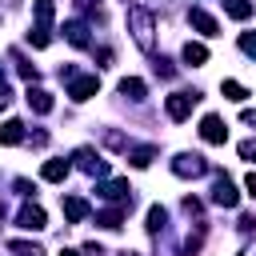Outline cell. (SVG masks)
<instances>
[{
  "instance_id": "6da1fadb",
  "label": "cell",
  "mask_w": 256,
  "mask_h": 256,
  "mask_svg": "<svg viewBox=\"0 0 256 256\" xmlns=\"http://www.w3.org/2000/svg\"><path fill=\"white\" fill-rule=\"evenodd\" d=\"M128 32H132V40L140 44V52H156V40H152V12H148V8H140V4L128 8Z\"/></svg>"
},
{
  "instance_id": "7a4b0ae2",
  "label": "cell",
  "mask_w": 256,
  "mask_h": 256,
  "mask_svg": "<svg viewBox=\"0 0 256 256\" xmlns=\"http://www.w3.org/2000/svg\"><path fill=\"white\" fill-rule=\"evenodd\" d=\"M196 100H200L196 92H172V96L164 100V108H168V116H172V120H188V116H192V108H196Z\"/></svg>"
},
{
  "instance_id": "3957f363",
  "label": "cell",
  "mask_w": 256,
  "mask_h": 256,
  "mask_svg": "<svg viewBox=\"0 0 256 256\" xmlns=\"http://www.w3.org/2000/svg\"><path fill=\"white\" fill-rule=\"evenodd\" d=\"M172 172H176V176H204V172H208V164H204V156H196V152H192V156H188V152H180V156L172 160Z\"/></svg>"
},
{
  "instance_id": "277c9868",
  "label": "cell",
  "mask_w": 256,
  "mask_h": 256,
  "mask_svg": "<svg viewBox=\"0 0 256 256\" xmlns=\"http://www.w3.org/2000/svg\"><path fill=\"white\" fill-rule=\"evenodd\" d=\"M96 196H100V200H112V204H132V188H128V180H108V184L96 188Z\"/></svg>"
},
{
  "instance_id": "5b68a950",
  "label": "cell",
  "mask_w": 256,
  "mask_h": 256,
  "mask_svg": "<svg viewBox=\"0 0 256 256\" xmlns=\"http://www.w3.org/2000/svg\"><path fill=\"white\" fill-rule=\"evenodd\" d=\"M212 200H216L220 208H236V200H240L236 184H232V180H228L224 172H220V176H216V184H212Z\"/></svg>"
},
{
  "instance_id": "8992f818",
  "label": "cell",
  "mask_w": 256,
  "mask_h": 256,
  "mask_svg": "<svg viewBox=\"0 0 256 256\" xmlns=\"http://www.w3.org/2000/svg\"><path fill=\"white\" fill-rule=\"evenodd\" d=\"M16 224H20V228H28V232H40V228L48 224V216H44V208H40V204H24V208L16 212Z\"/></svg>"
},
{
  "instance_id": "52a82bcc",
  "label": "cell",
  "mask_w": 256,
  "mask_h": 256,
  "mask_svg": "<svg viewBox=\"0 0 256 256\" xmlns=\"http://www.w3.org/2000/svg\"><path fill=\"white\" fill-rule=\"evenodd\" d=\"M96 92H100V80H96V76H76V80L68 84V96H72V100H92Z\"/></svg>"
},
{
  "instance_id": "ba28073f",
  "label": "cell",
  "mask_w": 256,
  "mask_h": 256,
  "mask_svg": "<svg viewBox=\"0 0 256 256\" xmlns=\"http://www.w3.org/2000/svg\"><path fill=\"white\" fill-rule=\"evenodd\" d=\"M200 136H204L208 144H224V140H228V128H224L220 116H204V120H200Z\"/></svg>"
},
{
  "instance_id": "9c48e42d",
  "label": "cell",
  "mask_w": 256,
  "mask_h": 256,
  "mask_svg": "<svg viewBox=\"0 0 256 256\" xmlns=\"http://www.w3.org/2000/svg\"><path fill=\"white\" fill-rule=\"evenodd\" d=\"M72 160H76L84 172H92V176H104V172H108V164H104L92 148H76V152H72Z\"/></svg>"
},
{
  "instance_id": "30bf717a",
  "label": "cell",
  "mask_w": 256,
  "mask_h": 256,
  "mask_svg": "<svg viewBox=\"0 0 256 256\" xmlns=\"http://www.w3.org/2000/svg\"><path fill=\"white\" fill-rule=\"evenodd\" d=\"M188 24H192V28H200L204 36H216V28H220V24H216L204 8H192V12H188Z\"/></svg>"
},
{
  "instance_id": "8fae6325",
  "label": "cell",
  "mask_w": 256,
  "mask_h": 256,
  "mask_svg": "<svg viewBox=\"0 0 256 256\" xmlns=\"http://www.w3.org/2000/svg\"><path fill=\"white\" fill-rule=\"evenodd\" d=\"M64 216H68L72 224L88 220V200H80V196H64Z\"/></svg>"
},
{
  "instance_id": "7c38bea8",
  "label": "cell",
  "mask_w": 256,
  "mask_h": 256,
  "mask_svg": "<svg viewBox=\"0 0 256 256\" xmlns=\"http://www.w3.org/2000/svg\"><path fill=\"white\" fill-rule=\"evenodd\" d=\"M64 36H68V44H76V48H88V44H92V40H88V28H84L80 20L64 24Z\"/></svg>"
},
{
  "instance_id": "4fadbf2b",
  "label": "cell",
  "mask_w": 256,
  "mask_h": 256,
  "mask_svg": "<svg viewBox=\"0 0 256 256\" xmlns=\"http://www.w3.org/2000/svg\"><path fill=\"white\" fill-rule=\"evenodd\" d=\"M28 108H32V112H40V116H44V112H52V96H48L44 88H28Z\"/></svg>"
},
{
  "instance_id": "5bb4252c",
  "label": "cell",
  "mask_w": 256,
  "mask_h": 256,
  "mask_svg": "<svg viewBox=\"0 0 256 256\" xmlns=\"http://www.w3.org/2000/svg\"><path fill=\"white\" fill-rule=\"evenodd\" d=\"M68 172H72V164H68V160H48V164L40 168V176H44V180H52V184H56V180H64Z\"/></svg>"
},
{
  "instance_id": "9a60e30c",
  "label": "cell",
  "mask_w": 256,
  "mask_h": 256,
  "mask_svg": "<svg viewBox=\"0 0 256 256\" xmlns=\"http://www.w3.org/2000/svg\"><path fill=\"white\" fill-rule=\"evenodd\" d=\"M144 80H136V76H124L120 80V96H128V100H144Z\"/></svg>"
},
{
  "instance_id": "2e32d148",
  "label": "cell",
  "mask_w": 256,
  "mask_h": 256,
  "mask_svg": "<svg viewBox=\"0 0 256 256\" xmlns=\"http://www.w3.org/2000/svg\"><path fill=\"white\" fill-rule=\"evenodd\" d=\"M180 56H184V64H192V68H196V64H204V60H208V48H204V44H192V40H188Z\"/></svg>"
},
{
  "instance_id": "e0dca14e",
  "label": "cell",
  "mask_w": 256,
  "mask_h": 256,
  "mask_svg": "<svg viewBox=\"0 0 256 256\" xmlns=\"http://www.w3.org/2000/svg\"><path fill=\"white\" fill-rule=\"evenodd\" d=\"M128 160H132V168H148V164L156 160V148H152V144H144V148H132V152H128Z\"/></svg>"
},
{
  "instance_id": "ac0fdd59",
  "label": "cell",
  "mask_w": 256,
  "mask_h": 256,
  "mask_svg": "<svg viewBox=\"0 0 256 256\" xmlns=\"http://www.w3.org/2000/svg\"><path fill=\"white\" fill-rule=\"evenodd\" d=\"M96 224H100V228H120V224H124V204H116V208L100 212V216H96Z\"/></svg>"
},
{
  "instance_id": "d6986e66",
  "label": "cell",
  "mask_w": 256,
  "mask_h": 256,
  "mask_svg": "<svg viewBox=\"0 0 256 256\" xmlns=\"http://www.w3.org/2000/svg\"><path fill=\"white\" fill-rule=\"evenodd\" d=\"M20 140H24V124L20 120H8L0 128V144H20Z\"/></svg>"
},
{
  "instance_id": "ffe728a7",
  "label": "cell",
  "mask_w": 256,
  "mask_h": 256,
  "mask_svg": "<svg viewBox=\"0 0 256 256\" xmlns=\"http://www.w3.org/2000/svg\"><path fill=\"white\" fill-rule=\"evenodd\" d=\"M224 12L232 20H248L252 16V0H224Z\"/></svg>"
},
{
  "instance_id": "44dd1931",
  "label": "cell",
  "mask_w": 256,
  "mask_h": 256,
  "mask_svg": "<svg viewBox=\"0 0 256 256\" xmlns=\"http://www.w3.org/2000/svg\"><path fill=\"white\" fill-rule=\"evenodd\" d=\"M28 44H32V48H48V44H52V28H48V24H36V28L28 32Z\"/></svg>"
},
{
  "instance_id": "7402d4cb",
  "label": "cell",
  "mask_w": 256,
  "mask_h": 256,
  "mask_svg": "<svg viewBox=\"0 0 256 256\" xmlns=\"http://www.w3.org/2000/svg\"><path fill=\"white\" fill-rule=\"evenodd\" d=\"M8 252H16V256H44V248L28 244V240H8Z\"/></svg>"
},
{
  "instance_id": "603a6c76",
  "label": "cell",
  "mask_w": 256,
  "mask_h": 256,
  "mask_svg": "<svg viewBox=\"0 0 256 256\" xmlns=\"http://www.w3.org/2000/svg\"><path fill=\"white\" fill-rule=\"evenodd\" d=\"M220 92H224L228 100H236V104H240V100H248V92H244V84H236V80H224V84H220Z\"/></svg>"
},
{
  "instance_id": "cb8c5ba5",
  "label": "cell",
  "mask_w": 256,
  "mask_h": 256,
  "mask_svg": "<svg viewBox=\"0 0 256 256\" xmlns=\"http://www.w3.org/2000/svg\"><path fill=\"white\" fill-rule=\"evenodd\" d=\"M164 220H168V212H164L160 204H152V208H148V232H160Z\"/></svg>"
},
{
  "instance_id": "d4e9b609",
  "label": "cell",
  "mask_w": 256,
  "mask_h": 256,
  "mask_svg": "<svg viewBox=\"0 0 256 256\" xmlns=\"http://www.w3.org/2000/svg\"><path fill=\"white\" fill-rule=\"evenodd\" d=\"M52 12H56L52 0H36V24H52Z\"/></svg>"
},
{
  "instance_id": "484cf974",
  "label": "cell",
  "mask_w": 256,
  "mask_h": 256,
  "mask_svg": "<svg viewBox=\"0 0 256 256\" xmlns=\"http://www.w3.org/2000/svg\"><path fill=\"white\" fill-rule=\"evenodd\" d=\"M240 48H244L248 56H256V32H244V36H240Z\"/></svg>"
},
{
  "instance_id": "4316f807",
  "label": "cell",
  "mask_w": 256,
  "mask_h": 256,
  "mask_svg": "<svg viewBox=\"0 0 256 256\" xmlns=\"http://www.w3.org/2000/svg\"><path fill=\"white\" fill-rule=\"evenodd\" d=\"M8 104H12V88H8V80L0 76V112H4Z\"/></svg>"
},
{
  "instance_id": "83f0119b",
  "label": "cell",
  "mask_w": 256,
  "mask_h": 256,
  "mask_svg": "<svg viewBox=\"0 0 256 256\" xmlns=\"http://www.w3.org/2000/svg\"><path fill=\"white\" fill-rule=\"evenodd\" d=\"M240 156H244V160H256V140H244V144H240Z\"/></svg>"
},
{
  "instance_id": "f1b7e54d",
  "label": "cell",
  "mask_w": 256,
  "mask_h": 256,
  "mask_svg": "<svg viewBox=\"0 0 256 256\" xmlns=\"http://www.w3.org/2000/svg\"><path fill=\"white\" fill-rule=\"evenodd\" d=\"M156 72H160V76H172V72H176V68H172V64H168V60H164V56H160V60H156Z\"/></svg>"
},
{
  "instance_id": "f546056e",
  "label": "cell",
  "mask_w": 256,
  "mask_h": 256,
  "mask_svg": "<svg viewBox=\"0 0 256 256\" xmlns=\"http://www.w3.org/2000/svg\"><path fill=\"white\" fill-rule=\"evenodd\" d=\"M244 188H248V196H256V172H248V176H244Z\"/></svg>"
},
{
  "instance_id": "4dcf8cb0",
  "label": "cell",
  "mask_w": 256,
  "mask_h": 256,
  "mask_svg": "<svg viewBox=\"0 0 256 256\" xmlns=\"http://www.w3.org/2000/svg\"><path fill=\"white\" fill-rule=\"evenodd\" d=\"M240 120H244V124H252V128H256V108H244V112H240Z\"/></svg>"
},
{
  "instance_id": "1f68e13d",
  "label": "cell",
  "mask_w": 256,
  "mask_h": 256,
  "mask_svg": "<svg viewBox=\"0 0 256 256\" xmlns=\"http://www.w3.org/2000/svg\"><path fill=\"white\" fill-rule=\"evenodd\" d=\"M60 256H88V252H76V248H64Z\"/></svg>"
},
{
  "instance_id": "d6a6232c",
  "label": "cell",
  "mask_w": 256,
  "mask_h": 256,
  "mask_svg": "<svg viewBox=\"0 0 256 256\" xmlns=\"http://www.w3.org/2000/svg\"><path fill=\"white\" fill-rule=\"evenodd\" d=\"M120 256H136V252H120Z\"/></svg>"
}]
</instances>
